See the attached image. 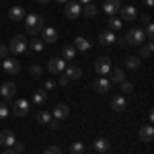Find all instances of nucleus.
I'll list each match as a JSON object with an SVG mask.
<instances>
[{
    "instance_id": "nucleus-49",
    "label": "nucleus",
    "mask_w": 154,
    "mask_h": 154,
    "mask_svg": "<svg viewBox=\"0 0 154 154\" xmlns=\"http://www.w3.org/2000/svg\"><path fill=\"white\" fill-rule=\"evenodd\" d=\"M37 2H39V4H45V2H49V0H37Z\"/></svg>"
},
{
    "instance_id": "nucleus-21",
    "label": "nucleus",
    "mask_w": 154,
    "mask_h": 154,
    "mask_svg": "<svg viewBox=\"0 0 154 154\" xmlns=\"http://www.w3.org/2000/svg\"><path fill=\"white\" fill-rule=\"evenodd\" d=\"M111 107H113V111H117V113H121V111H125V107H128V101H125V97H113V101H111Z\"/></svg>"
},
{
    "instance_id": "nucleus-8",
    "label": "nucleus",
    "mask_w": 154,
    "mask_h": 154,
    "mask_svg": "<svg viewBox=\"0 0 154 154\" xmlns=\"http://www.w3.org/2000/svg\"><path fill=\"white\" fill-rule=\"evenodd\" d=\"M14 142H17V136H14L12 130H2L0 131V146H2V148H12Z\"/></svg>"
},
{
    "instance_id": "nucleus-23",
    "label": "nucleus",
    "mask_w": 154,
    "mask_h": 154,
    "mask_svg": "<svg viewBox=\"0 0 154 154\" xmlns=\"http://www.w3.org/2000/svg\"><path fill=\"white\" fill-rule=\"evenodd\" d=\"M72 45H74L76 51H88V49H91V43H88L84 37H80V35L74 39V43H72Z\"/></svg>"
},
{
    "instance_id": "nucleus-19",
    "label": "nucleus",
    "mask_w": 154,
    "mask_h": 154,
    "mask_svg": "<svg viewBox=\"0 0 154 154\" xmlns=\"http://www.w3.org/2000/svg\"><path fill=\"white\" fill-rule=\"evenodd\" d=\"M123 80H125V72L121 70V68H115V70H111L109 72V82L113 84H121L123 82Z\"/></svg>"
},
{
    "instance_id": "nucleus-29",
    "label": "nucleus",
    "mask_w": 154,
    "mask_h": 154,
    "mask_svg": "<svg viewBox=\"0 0 154 154\" xmlns=\"http://www.w3.org/2000/svg\"><path fill=\"white\" fill-rule=\"evenodd\" d=\"M123 27V21L121 19H115V17H109V23H107V29L109 31H113V33H117L119 29Z\"/></svg>"
},
{
    "instance_id": "nucleus-15",
    "label": "nucleus",
    "mask_w": 154,
    "mask_h": 154,
    "mask_svg": "<svg viewBox=\"0 0 154 154\" xmlns=\"http://www.w3.org/2000/svg\"><path fill=\"white\" fill-rule=\"evenodd\" d=\"M119 6H121V0H105V2H103V11H105L109 17H115V12L119 11Z\"/></svg>"
},
{
    "instance_id": "nucleus-31",
    "label": "nucleus",
    "mask_w": 154,
    "mask_h": 154,
    "mask_svg": "<svg viewBox=\"0 0 154 154\" xmlns=\"http://www.w3.org/2000/svg\"><path fill=\"white\" fill-rule=\"evenodd\" d=\"M82 14H84V17H88V19H93V17L97 14V6L93 4V2H91V4H84V8H82Z\"/></svg>"
},
{
    "instance_id": "nucleus-13",
    "label": "nucleus",
    "mask_w": 154,
    "mask_h": 154,
    "mask_svg": "<svg viewBox=\"0 0 154 154\" xmlns=\"http://www.w3.org/2000/svg\"><path fill=\"white\" fill-rule=\"evenodd\" d=\"M25 17H27V11H25L21 4L11 6V11H8V19H11V21H23Z\"/></svg>"
},
{
    "instance_id": "nucleus-42",
    "label": "nucleus",
    "mask_w": 154,
    "mask_h": 154,
    "mask_svg": "<svg viewBox=\"0 0 154 154\" xmlns=\"http://www.w3.org/2000/svg\"><path fill=\"white\" fill-rule=\"evenodd\" d=\"M140 21H142V25H148V23H150V14H142Z\"/></svg>"
},
{
    "instance_id": "nucleus-9",
    "label": "nucleus",
    "mask_w": 154,
    "mask_h": 154,
    "mask_svg": "<svg viewBox=\"0 0 154 154\" xmlns=\"http://www.w3.org/2000/svg\"><path fill=\"white\" fill-rule=\"evenodd\" d=\"M17 95V84L14 82H2V86H0V97L4 99V101H11L12 97Z\"/></svg>"
},
{
    "instance_id": "nucleus-4",
    "label": "nucleus",
    "mask_w": 154,
    "mask_h": 154,
    "mask_svg": "<svg viewBox=\"0 0 154 154\" xmlns=\"http://www.w3.org/2000/svg\"><path fill=\"white\" fill-rule=\"evenodd\" d=\"M29 109H31V103H29L27 99H17V101H14V107H12V113H14L17 117H25V115L29 113Z\"/></svg>"
},
{
    "instance_id": "nucleus-46",
    "label": "nucleus",
    "mask_w": 154,
    "mask_h": 154,
    "mask_svg": "<svg viewBox=\"0 0 154 154\" xmlns=\"http://www.w3.org/2000/svg\"><path fill=\"white\" fill-rule=\"evenodd\" d=\"M76 2H78V4H91L93 0H76Z\"/></svg>"
},
{
    "instance_id": "nucleus-3",
    "label": "nucleus",
    "mask_w": 154,
    "mask_h": 154,
    "mask_svg": "<svg viewBox=\"0 0 154 154\" xmlns=\"http://www.w3.org/2000/svg\"><path fill=\"white\" fill-rule=\"evenodd\" d=\"M8 51H12V54H27V39H25L23 35H14L11 39V43H8Z\"/></svg>"
},
{
    "instance_id": "nucleus-48",
    "label": "nucleus",
    "mask_w": 154,
    "mask_h": 154,
    "mask_svg": "<svg viewBox=\"0 0 154 154\" xmlns=\"http://www.w3.org/2000/svg\"><path fill=\"white\" fill-rule=\"evenodd\" d=\"M56 2H60V4H66V2H70V0H56Z\"/></svg>"
},
{
    "instance_id": "nucleus-40",
    "label": "nucleus",
    "mask_w": 154,
    "mask_h": 154,
    "mask_svg": "<svg viewBox=\"0 0 154 154\" xmlns=\"http://www.w3.org/2000/svg\"><path fill=\"white\" fill-rule=\"evenodd\" d=\"M68 82H70V78H68V76H66V74L62 72V74H60V84H62V86H66Z\"/></svg>"
},
{
    "instance_id": "nucleus-16",
    "label": "nucleus",
    "mask_w": 154,
    "mask_h": 154,
    "mask_svg": "<svg viewBox=\"0 0 154 154\" xmlns=\"http://www.w3.org/2000/svg\"><path fill=\"white\" fill-rule=\"evenodd\" d=\"M99 43H101V45H113V43H115V33L109 31V29L101 31V33H99Z\"/></svg>"
},
{
    "instance_id": "nucleus-50",
    "label": "nucleus",
    "mask_w": 154,
    "mask_h": 154,
    "mask_svg": "<svg viewBox=\"0 0 154 154\" xmlns=\"http://www.w3.org/2000/svg\"><path fill=\"white\" fill-rule=\"evenodd\" d=\"M0 68H2V60H0Z\"/></svg>"
},
{
    "instance_id": "nucleus-36",
    "label": "nucleus",
    "mask_w": 154,
    "mask_h": 154,
    "mask_svg": "<svg viewBox=\"0 0 154 154\" xmlns=\"http://www.w3.org/2000/svg\"><path fill=\"white\" fill-rule=\"evenodd\" d=\"M11 115V111H8V107L4 105V103H0V119H6Z\"/></svg>"
},
{
    "instance_id": "nucleus-25",
    "label": "nucleus",
    "mask_w": 154,
    "mask_h": 154,
    "mask_svg": "<svg viewBox=\"0 0 154 154\" xmlns=\"http://www.w3.org/2000/svg\"><path fill=\"white\" fill-rule=\"evenodd\" d=\"M74 58H76V49H74V45H64V48H62V60L72 62Z\"/></svg>"
},
{
    "instance_id": "nucleus-2",
    "label": "nucleus",
    "mask_w": 154,
    "mask_h": 154,
    "mask_svg": "<svg viewBox=\"0 0 154 154\" xmlns=\"http://www.w3.org/2000/svg\"><path fill=\"white\" fill-rule=\"evenodd\" d=\"M123 39H125V45H142L144 39H146V35H144L142 27H138V29H130Z\"/></svg>"
},
{
    "instance_id": "nucleus-22",
    "label": "nucleus",
    "mask_w": 154,
    "mask_h": 154,
    "mask_svg": "<svg viewBox=\"0 0 154 154\" xmlns=\"http://www.w3.org/2000/svg\"><path fill=\"white\" fill-rule=\"evenodd\" d=\"M43 48H45V43L41 39H33L31 43H27V54H39V51H43Z\"/></svg>"
},
{
    "instance_id": "nucleus-32",
    "label": "nucleus",
    "mask_w": 154,
    "mask_h": 154,
    "mask_svg": "<svg viewBox=\"0 0 154 154\" xmlns=\"http://www.w3.org/2000/svg\"><path fill=\"white\" fill-rule=\"evenodd\" d=\"M70 152H72V154H82V152H84V144H82V142L70 144Z\"/></svg>"
},
{
    "instance_id": "nucleus-33",
    "label": "nucleus",
    "mask_w": 154,
    "mask_h": 154,
    "mask_svg": "<svg viewBox=\"0 0 154 154\" xmlns=\"http://www.w3.org/2000/svg\"><path fill=\"white\" fill-rule=\"evenodd\" d=\"M119 86H121V93H123V95H130L131 91H134V84L128 82V80H123V82L119 84Z\"/></svg>"
},
{
    "instance_id": "nucleus-10",
    "label": "nucleus",
    "mask_w": 154,
    "mask_h": 154,
    "mask_svg": "<svg viewBox=\"0 0 154 154\" xmlns=\"http://www.w3.org/2000/svg\"><path fill=\"white\" fill-rule=\"evenodd\" d=\"M48 70L51 72V74H62V72L66 70V60L62 58H51L48 62Z\"/></svg>"
},
{
    "instance_id": "nucleus-37",
    "label": "nucleus",
    "mask_w": 154,
    "mask_h": 154,
    "mask_svg": "<svg viewBox=\"0 0 154 154\" xmlns=\"http://www.w3.org/2000/svg\"><path fill=\"white\" fill-rule=\"evenodd\" d=\"M45 154H64V152H62L60 146H48L45 148Z\"/></svg>"
},
{
    "instance_id": "nucleus-45",
    "label": "nucleus",
    "mask_w": 154,
    "mask_h": 154,
    "mask_svg": "<svg viewBox=\"0 0 154 154\" xmlns=\"http://www.w3.org/2000/svg\"><path fill=\"white\" fill-rule=\"evenodd\" d=\"M2 154H17V152H14V150H11V148H4V152H2Z\"/></svg>"
},
{
    "instance_id": "nucleus-38",
    "label": "nucleus",
    "mask_w": 154,
    "mask_h": 154,
    "mask_svg": "<svg viewBox=\"0 0 154 154\" xmlns=\"http://www.w3.org/2000/svg\"><path fill=\"white\" fill-rule=\"evenodd\" d=\"M12 150H14L17 154L25 152V144H23V142H14V146H12Z\"/></svg>"
},
{
    "instance_id": "nucleus-27",
    "label": "nucleus",
    "mask_w": 154,
    "mask_h": 154,
    "mask_svg": "<svg viewBox=\"0 0 154 154\" xmlns=\"http://www.w3.org/2000/svg\"><path fill=\"white\" fill-rule=\"evenodd\" d=\"M64 74H66L70 80H78V78L82 76V70H80V68H76V66H68V68L64 70Z\"/></svg>"
},
{
    "instance_id": "nucleus-30",
    "label": "nucleus",
    "mask_w": 154,
    "mask_h": 154,
    "mask_svg": "<svg viewBox=\"0 0 154 154\" xmlns=\"http://www.w3.org/2000/svg\"><path fill=\"white\" fill-rule=\"evenodd\" d=\"M37 121H39V123H43V125H48L49 121H51L49 111H37Z\"/></svg>"
},
{
    "instance_id": "nucleus-26",
    "label": "nucleus",
    "mask_w": 154,
    "mask_h": 154,
    "mask_svg": "<svg viewBox=\"0 0 154 154\" xmlns=\"http://www.w3.org/2000/svg\"><path fill=\"white\" fill-rule=\"evenodd\" d=\"M45 101H48V91L37 88L35 93H33V103H35V105H43Z\"/></svg>"
},
{
    "instance_id": "nucleus-20",
    "label": "nucleus",
    "mask_w": 154,
    "mask_h": 154,
    "mask_svg": "<svg viewBox=\"0 0 154 154\" xmlns=\"http://www.w3.org/2000/svg\"><path fill=\"white\" fill-rule=\"evenodd\" d=\"M68 115H70V107H68V105L60 103V105L54 107V117H56V119H66Z\"/></svg>"
},
{
    "instance_id": "nucleus-41",
    "label": "nucleus",
    "mask_w": 154,
    "mask_h": 154,
    "mask_svg": "<svg viewBox=\"0 0 154 154\" xmlns=\"http://www.w3.org/2000/svg\"><path fill=\"white\" fill-rule=\"evenodd\" d=\"M48 125L51 128V130H58V128H60V119H51V121H49Z\"/></svg>"
},
{
    "instance_id": "nucleus-35",
    "label": "nucleus",
    "mask_w": 154,
    "mask_h": 154,
    "mask_svg": "<svg viewBox=\"0 0 154 154\" xmlns=\"http://www.w3.org/2000/svg\"><path fill=\"white\" fill-rule=\"evenodd\" d=\"M29 72H31V76H35V78H39V76L43 74V70H41V66H37V64H33V66L29 68Z\"/></svg>"
},
{
    "instance_id": "nucleus-14",
    "label": "nucleus",
    "mask_w": 154,
    "mask_h": 154,
    "mask_svg": "<svg viewBox=\"0 0 154 154\" xmlns=\"http://www.w3.org/2000/svg\"><path fill=\"white\" fill-rule=\"evenodd\" d=\"M41 33H43V39H41L43 43H49V45H51V43L58 41V31H56L54 27H43Z\"/></svg>"
},
{
    "instance_id": "nucleus-43",
    "label": "nucleus",
    "mask_w": 154,
    "mask_h": 154,
    "mask_svg": "<svg viewBox=\"0 0 154 154\" xmlns=\"http://www.w3.org/2000/svg\"><path fill=\"white\" fill-rule=\"evenodd\" d=\"M54 86H56V82H54V80H45V91H51Z\"/></svg>"
},
{
    "instance_id": "nucleus-7",
    "label": "nucleus",
    "mask_w": 154,
    "mask_h": 154,
    "mask_svg": "<svg viewBox=\"0 0 154 154\" xmlns=\"http://www.w3.org/2000/svg\"><path fill=\"white\" fill-rule=\"evenodd\" d=\"M95 70H97V74H99V76H107L109 72L113 70V68H111V60L107 58V56L99 58V60H97V64H95Z\"/></svg>"
},
{
    "instance_id": "nucleus-24",
    "label": "nucleus",
    "mask_w": 154,
    "mask_h": 154,
    "mask_svg": "<svg viewBox=\"0 0 154 154\" xmlns=\"http://www.w3.org/2000/svg\"><path fill=\"white\" fill-rule=\"evenodd\" d=\"M123 64H125V68H128V70H138L142 62H140L138 56H128V58L123 60Z\"/></svg>"
},
{
    "instance_id": "nucleus-28",
    "label": "nucleus",
    "mask_w": 154,
    "mask_h": 154,
    "mask_svg": "<svg viewBox=\"0 0 154 154\" xmlns=\"http://www.w3.org/2000/svg\"><path fill=\"white\" fill-rule=\"evenodd\" d=\"M152 51H154V41H146V43L140 45V56L142 58H150Z\"/></svg>"
},
{
    "instance_id": "nucleus-6",
    "label": "nucleus",
    "mask_w": 154,
    "mask_h": 154,
    "mask_svg": "<svg viewBox=\"0 0 154 154\" xmlns=\"http://www.w3.org/2000/svg\"><path fill=\"white\" fill-rule=\"evenodd\" d=\"M2 68L6 70V74H12L14 76V74L21 72V62L17 58H4L2 60Z\"/></svg>"
},
{
    "instance_id": "nucleus-17",
    "label": "nucleus",
    "mask_w": 154,
    "mask_h": 154,
    "mask_svg": "<svg viewBox=\"0 0 154 154\" xmlns=\"http://www.w3.org/2000/svg\"><path fill=\"white\" fill-rule=\"evenodd\" d=\"M152 138H154V128H152V123L142 125V128H140V140L148 144V142H152Z\"/></svg>"
},
{
    "instance_id": "nucleus-1",
    "label": "nucleus",
    "mask_w": 154,
    "mask_h": 154,
    "mask_svg": "<svg viewBox=\"0 0 154 154\" xmlns=\"http://www.w3.org/2000/svg\"><path fill=\"white\" fill-rule=\"evenodd\" d=\"M25 27H27V35H37L41 29H43V17L37 14V12H31L23 19Z\"/></svg>"
},
{
    "instance_id": "nucleus-44",
    "label": "nucleus",
    "mask_w": 154,
    "mask_h": 154,
    "mask_svg": "<svg viewBox=\"0 0 154 154\" xmlns=\"http://www.w3.org/2000/svg\"><path fill=\"white\" fill-rule=\"evenodd\" d=\"M115 43H117V45H125V39H123V37H115Z\"/></svg>"
},
{
    "instance_id": "nucleus-34",
    "label": "nucleus",
    "mask_w": 154,
    "mask_h": 154,
    "mask_svg": "<svg viewBox=\"0 0 154 154\" xmlns=\"http://www.w3.org/2000/svg\"><path fill=\"white\" fill-rule=\"evenodd\" d=\"M144 35L148 37V41H152V37H154V25H152V23L146 25V29H144Z\"/></svg>"
},
{
    "instance_id": "nucleus-39",
    "label": "nucleus",
    "mask_w": 154,
    "mask_h": 154,
    "mask_svg": "<svg viewBox=\"0 0 154 154\" xmlns=\"http://www.w3.org/2000/svg\"><path fill=\"white\" fill-rule=\"evenodd\" d=\"M8 58V45H0V60Z\"/></svg>"
},
{
    "instance_id": "nucleus-47",
    "label": "nucleus",
    "mask_w": 154,
    "mask_h": 154,
    "mask_svg": "<svg viewBox=\"0 0 154 154\" xmlns=\"http://www.w3.org/2000/svg\"><path fill=\"white\" fill-rule=\"evenodd\" d=\"M152 4H154V0H146V6L148 8H152Z\"/></svg>"
},
{
    "instance_id": "nucleus-12",
    "label": "nucleus",
    "mask_w": 154,
    "mask_h": 154,
    "mask_svg": "<svg viewBox=\"0 0 154 154\" xmlns=\"http://www.w3.org/2000/svg\"><path fill=\"white\" fill-rule=\"evenodd\" d=\"M93 88L99 95H107L111 91V82H109V78H97L95 82H93Z\"/></svg>"
},
{
    "instance_id": "nucleus-11",
    "label": "nucleus",
    "mask_w": 154,
    "mask_h": 154,
    "mask_svg": "<svg viewBox=\"0 0 154 154\" xmlns=\"http://www.w3.org/2000/svg\"><path fill=\"white\" fill-rule=\"evenodd\" d=\"M117 12L121 14V21H136V19H138L136 6H119Z\"/></svg>"
},
{
    "instance_id": "nucleus-18",
    "label": "nucleus",
    "mask_w": 154,
    "mask_h": 154,
    "mask_svg": "<svg viewBox=\"0 0 154 154\" xmlns=\"http://www.w3.org/2000/svg\"><path fill=\"white\" fill-rule=\"evenodd\" d=\"M93 148H95L97 152H101V154H109L111 144H109V140H105V138H99V140L93 142Z\"/></svg>"
},
{
    "instance_id": "nucleus-5",
    "label": "nucleus",
    "mask_w": 154,
    "mask_h": 154,
    "mask_svg": "<svg viewBox=\"0 0 154 154\" xmlns=\"http://www.w3.org/2000/svg\"><path fill=\"white\" fill-rule=\"evenodd\" d=\"M64 12H66L68 19L74 21V19H78V17L82 14V4H78L76 0H70V2H66V11Z\"/></svg>"
}]
</instances>
